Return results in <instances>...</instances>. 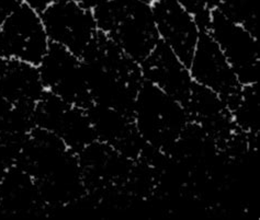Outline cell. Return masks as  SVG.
Wrapping results in <instances>:
<instances>
[{
    "label": "cell",
    "mask_w": 260,
    "mask_h": 220,
    "mask_svg": "<svg viewBox=\"0 0 260 220\" xmlns=\"http://www.w3.org/2000/svg\"><path fill=\"white\" fill-rule=\"evenodd\" d=\"M80 58L91 103L132 115L136 93L144 80L141 66L100 31Z\"/></svg>",
    "instance_id": "1"
},
{
    "label": "cell",
    "mask_w": 260,
    "mask_h": 220,
    "mask_svg": "<svg viewBox=\"0 0 260 220\" xmlns=\"http://www.w3.org/2000/svg\"><path fill=\"white\" fill-rule=\"evenodd\" d=\"M92 11L98 30L140 66L160 42L152 4L144 0H109Z\"/></svg>",
    "instance_id": "2"
},
{
    "label": "cell",
    "mask_w": 260,
    "mask_h": 220,
    "mask_svg": "<svg viewBox=\"0 0 260 220\" xmlns=\"http://www.w3.org/2000/svg\"><path fill=\"white\" fill-rule=\"evenodd\" d=\"M132 118L146 145L164 153L174 146L190 122L184 104L145 79L136 93Z\"/></svg>",
    "instance_id": "3"
},
{
    "label": "cell",
    "mask_w": 260,
    "mask_h": 220,
    "mask_svg": "<svg viewBox=\"0 0 260 220\" xmlns=\"http://www.w3.org/2000/svg\"><path fill=\"white\" fill-rule=\"evenodd\" d=\"M207 32L215 41L242 86L259 82L260 57L258 38L241 24L213 8Z\"/></svg>",
    "instance_id": "4"
},
{
    "label": "cell",
    "mask_w": 260,
    "mask_h": 220,
    "mask_svg": "<svg viewBox=\"0 0 260 220\" xmlns=\"http://www.w3.org/2000/svg\"><path fill=\"white\" fill-rule=\"evenodd\" d=\"M41 15L22 4L0 24V58L38 66L50 47Z\"/></svg>",
    "instance_id": "5"
},
{
    "label": "cell",
    "mask_w": 260,
    "mask_h": 220,
    "mask_svg": "<svg viewBox=\"0 0 260 220\" xmlns=\"http://www.w3.org/2000/svg\"><path fill=\"white\" fill-rule=\"evenodd\" d=\"M40 15L50 43L63 46L79 57L99 33L93 11L74 0H55Z\"/></svg>",
    "instance_id": "6"
},
{
    "label": "cell",
    "mask_w": 260,
    "mask_h": 220,
    "mask_svg": "<svg viewBox=\"0 0 260 220\" xmlns=\"http://www.w3.org/2000/svg\"><path fill=\"white\" fill-rule=\"evenodd\" d=\"M34 118L38 128L55 134L76 154L95 141L86 108L71 104L50 92H45L37 103Z\"/></svg>",
    "instance_id": "7"
},
{
    "label": "cell",
    "mask_w": 260,
    "mask_h": 220,
    "mask_svg": "<svg viewBox=\"0 0 260 220\" xmlns=\"http://www.w3.org/2000/svg\"><path fill=\"white\" fill-rule=\"evenodd\" d=\"M38 69L46 92L85 108L91 103L83 63L76 54L63 46L51 43L38 65Z\"/></svg>",
    "instance_id": "8"
},
{
    "label": "cell",
    "mask_w": 260,
    "mask_h": 220,
    "mask_svg": "<svg viewBox=\"0 0 260 220\" xmlns=\"http://www.w3.org/2000/svg\"><path fill=\"white\" fill-rule=\"evenodd\" d=\"M188 68L194 84L217 93L230 109L235 105L243 86L220 47L207 31H201Z\"/></svg>",
    "instance_id": "9"
},
{
    "label": "cell",
    "mask_w": 260,
    "mask_h": 220,
    "mask_svg": "<svg viewBox=\"0 0 260 220\" xmlns=\"http://www.w3.org/2000/svg\"><path fill=\"white\" fill-rule=\"evenodd\" d=\"M152 8L160 41L189 66L201 34L194 17L175 0H156Z\"/></svg>",
    "instance_id": "10"
},
{
    "label": "cell",
    "mask_w": 260,
    "mask_h": 220,
    "mask_svg": "<svg viewBox=\"0 0 260 220\" xmlns=\"http://www.w3.org/2000/svg\"><path fill=\"white\" fill-rule=\"evenodd\" d=\"M86 111L95 140L114 148L134 161L142 156L147 145L136 132L131 114L97 103H90Z\"/></svg>",
    "instance_id": "11"
},
{
    "label": "cell",
    "mask_w": 260,
    "mask_h": 220,
    "mask_svg": "<svg viewBox=\"0 0 260 220\" xmlns=\"http://www.w3.org/2000/svg\"><path fill=\"white\" fill-rule=\"evenodd\" d=\"M141 69L145 80L186 105L194 82L188 66L166 44L160 41L152 54L141 64Z\"/></svg>",
    "instance_id": "12"
},
{
    "label": "cell",
    "mask_w": 260,
    "mask_h": 220,
    "mask_svg": "<svg viewBox=\"0 0 260 220\" xmlns=\"http://www.w3.org/2000/svg\"><path fill=\"white\" fill-rule=\"evenodd\" d=\"M184 106L190 121L214 137L221 147L236 130L229 105L220 95L208 88L193 84Z\"/></svg>",
    "instance_id": "13"
},
{
    "label": "cell",
    "mask_w": 260,
    "mask_h": 220,
    "mask_svg": "<svg viewBox=\"0 0 260 220\" xmlns=\"http://www.w3.org/2000/svg\"><path fill=\"white\" fill-rule=\"evenodd\" d=\"M45 92L38 66L16 59L0 58L2 97L13 104L36 106Z\"/></svg>",
    "instance_id": "14"
},
{
    "label": "cell",
    "mask_w": 260,
    "mask_h": 220,
    "mask_svg": "<svg viewBox=\"0 0 260 220\" xmlns=\"http://www.w3.org/2000/svg\"><path fill=\"white\" fill-rule=\"evenodd\" d=\"M44 211L36 178L18 164L0 180V214L28 216Z\"/></svg>",
    "instance_id": "15"
},
{
    "label": "cell",
    "mask_w": 260,
    "mask_h": 220,
    "mask_svg": "<svg viewBox=\"0 0 260 220\" xmlns=\"http://www.w3.org/2000/svg\"><path fill=\"white\" fill-rule=\"evenodd\" d=\"M237 130L251 137L260 132V101L258 84L243 86L235 105L231 108Z\"/></svg>",
    "instance_id": "16"
},
{
    "label": "cell",
    "mask_w": 260,
    "mask_h": 220,
    "mask_svg": "<svg viewBox=\"0 0 260 220\" xmlns=\"http://www.w3.org/2000/svg\"><path fill=\"white\" fill-rule=\"evenodd\" d=\"M215 8L258 38V0H218Z\"/></svg>",
    "instance_id": "17"
},
{
    "label": "cell",
    "mask_w": 260,
    "mask_h": 220,
    "mask_svg": "<svg viewBox=\"0 0 260 220\" xmlns=\"http://www.w3.org/2000/svg\"><path fill=\"white\" fill-rule=\"evenodd\" d=\"M175 2L194 17L201 31H207L210 22L211 10L205 0H175Z\"/></svg>",
    "instance_id": "18"
},
{
    "label": "cell",
    "mask_w": 260,
    "mask_h": 220,
    "mask_svg": "<svg viewBox=\"0 0 260 220\" xmlns=\"http://www.w3.org/2000/svg\"><path fill=\"white\" fill-rule=\"evenodd\" d=\"M22 4V0H0V24L12 11H15Z\"/></svg>",
    "instance_id": "19"
},
{
    "label": "cell",
    "mask_w": 260,
    "mask_h": 220,
    "mask_svg": "<svg viewBox=\"0 0 260 220\" xmlns=\"http://www.w3.org/2000/svg\"><path fill=\"white\" fill-rule=\"evenodd\" d=\"M55 2V0H22V3L26 6H29L30 8L36 10L39 13H42L45 9Z\"/></svg>",
    "instance_id": "20"
},
{
    "label": "cell",
    "mask_w": 260,
    "mask_h": 220,
    "mask_svg": "<svg viewBox=\"0 0 260 220\" xmlns=\"http://www.w3.org/2000/svg\"><path fill=\"white\" fill-rule=\"evenodd\" d=\"M80 6H83L84 8L89 9V10H94L95 8H98L101 5L106 4L109 0H74Z\"/></svg>",
    "instance_id": "21"
},
{
    "label": "cell",
    "mask_w": 260,
    "mask_h": 220,
    "mask_svg": "<svg viewBox=\"0 0 260 220\" xmlns=\"http://www.w3.org/2000/svg\"><path fill=\"white\" fill-rule=\"evenodd\" d=\"M205 2H207V5H208L210 10L215 8V7H216L217 4H218V0H205Z\"/></svg>",
    "instance_id": "22"
},
{
    "label": "cell",
    "mask_w": 260,
    "mask_h": 220,
    "mask_svg": "<svg viewBox=\"0 0 260 220\" xmlns=\"http://www.w3.org/2000/svg\"><path fill=\"white\" fill-rule=\"evenodd\" d=\"M144 2H146V3H149V4H153L154 2H156V0H144Z\"/></svg>",
    "instance_id": "23"
}]
</instances>
